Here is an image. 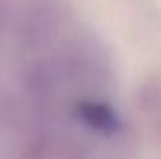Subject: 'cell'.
Wrapping results in <instances>:
<instances>
[{
  "mask_svg": "<svg viewBox=\"0 0 161 159\" xmlns=\"http://www.w3.org/2000/svg\"><path fill=\"white\" fill-rule=\"evenodd\" d=\"M75 116L96 131L116 133L120 129L118 114L107 103H101V101H94V99L79 101L75 105Z\"/></svg>",
  "mask_w": 161,
  "mask_h": 159,
  "instance_id": "obj_2",
  "label": "cell"
},
{
  "mask_svg": "<svg viewBox=\"0 0 161 159\" xmlns=\"http://www.w3.org/2000/svg\"><path fill=\"white\" fill-rule=\"evenodd\" d=\"M137 103L139 111H142L148 123L152 125V131L161 137V82L158 80L144 82L139 88Z\"/></svg>",
  "mask_w": 161,
  "mask_h": 159,
  "instance_id": "obj_3",
  "label": "cell"
},
{
  "mask_svg": "<svg viewBox=\"0 0 161 159\" xmlns=\"http://www.w3.org/2000/svg\"><path fill=\"white\" fill-rule=\"evenodd\" d=\"M26 9L21 28L28 41L38 43L43 36L60 32L64 23H68V9L56 0H34Z\"/></svg>",
  "mask_w": 161,
  "mask_h": 159,
  "instance_id": "obj_1",
  "label": "cell"
}]
</instances>
